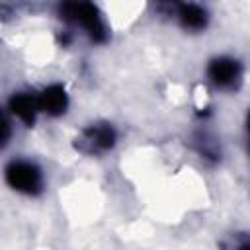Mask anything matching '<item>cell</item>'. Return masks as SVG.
Instances as JSON below:
<instances>
[{
  "instance_id": "cell-5",
  "label": "cell",
  "mask_w": 250,
  "mask_h": 250,
  "mask_svg": "<svg viewBox=\"0 0 250 250\" xmlns=\"http://www.w3.org/2000/svg\"><path fill=\"white\" fill-rule=\"evenodd\" d=\"M82 143L88 145L86 152H98V150H107L113 146L115 143V131L105 125V123H100V125H92L84 131L82 135Z\"/></svg>"
},
{
  "instance_id": "cell-1",
  "label": "cell",
  "mask_w": 250,
  "mask_h": 250,
  "mask_svg": "<svg viewBox=\"0 0 250 250\" xmlns=\"http://www.w3.org/2000/svg\"><path fill=\"white\" fill-rule=\"evenodd\" d=\"M61 16L64 20L84 27L86 33L94 41H98V43L105 41V27H104L100 12H98V8L94 4H88V2H68V4H62L61 6Z\"/></svg>"
},
{
  "instance_id": "cell-3",
  "label": "cell",
  "mask_w": 250,
  "mask_h": 250,
  "mask_svg": "<svg viewBox=\"0 0 250 250\" xmlns=\"http://www.w3.org/2000/svg\"><path fill=\"white\" fill-rule=\"evenodd\" d=\"M209 78L221 88H232L240 80V64L234 59L219 57L209 64Z\"/></svg>"
},
{
  "instance_id": "cell-4",
  "label": "cell",
  "mask_w": 250,
  "mask_h": 250,
  "mask_svg": "<svg viewBox=\"0 0 250 250\" xmlns=\"http://www.w3.org/2000/svg\"><path fill=\"white\" fill-rule=\"evenodd\" d=\"M68 105V98H66V92L62 86L59 84H53V86H47L39 96H37V107L49 115H61L64 113Z\"/></svg>"
},
{
  "instance_id": "cell-8",
  "label": "cell",
  "mask_w": 250,
  "mask_h": 250,
  "mask_svg": "<svg viewBox=\"0 0 250 250\" xmlns=\"http://www.w3.org/2000/svg\"><path fill=\"white\" fill-rule=\"evenodd\" d=\"M10 123H8V119H6V115L0 111V148L8 143V139H10Z\"/></svg>"
},
{
  "instance_id": "cell-7",
  "label": "cell",
  "mask_w": 250,
  "mask_h": 250,
  "mask_svg": "<svg viewBox=\"0 0 250 250\" xmlns=\"http://www.w3.org/2000/svg\"><path fill=\"white\" fill-rule=\"evenodd\" d=\"M178 16L182 25L188 29H201L207 23V14L197 4H182L178 10Z\"/></svg>"
},
{
  "instance_id": "cell-6",
  "label": "cell",
  "mask_w": 250,
  "mask_h": 250,
  "mask_svg": "<svg viewBox=\"0 0 250 250\" xmlns=\"http://www.w3.org/2000/svg\"><path fill=\"white\" fill-rule=\"evenodd\" d=\"M10 109L12 113H16L25 125H33L35 121V113H37V98L29 96V94H16L10 98Z\"/></svg>"
},
{
  "instance_id": "cell-2",
  "label": "cell",
  "mask_w": 250,
  "mask_h": 250,
  "mask_svg": "<svg viewBox=\"0 0 250 250\" xmlns=\"http://www.w3.org/2000/svg\"><path fill=\"white\" fill-rule=\"evenodd\" d=\"M6 182L21 193L35 195L41 191V172L31 162H12L6 168Z\"/></svg>"
}]
</instances>
